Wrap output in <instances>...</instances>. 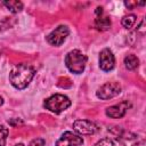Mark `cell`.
I'll return each mask as SVG.
<instances>
[{
  "instance_id": "1",
  "label": "cell",
  "mask_w": 146,
  "mask_h": 146,
  "mask_svg": "<svg viewBox=\"0 0 146 146\" xmlns=\"http://www.w3.org/2000/svg\"><path fill=\"white\" fill-rule=\"evenodd\" d=\"M34 68L30 64H17L9 73V81L16 89H25L34 76Z\"/></svg>"
},
{
  "instance_id": "2",
  "label": "cell",
  "mask_w": 146,
  "mask_h": 146,
  "mask_svg": "<svg viewBox=\"0 0 146 146\" xmlns=\"http://www.w3.org/2000/svg\"><path fill=\"white\" fill-rule=\"evenodd\" d=\"M65 64H66V67L72 73L80 74L84 71V67L87 64V56L78 49L71 50L70 52H67L65 57Z\"/></svg>"
},
{
  "instance_id": "3",
  "label": "cell",
  "mask_w": 146,
  "mask_h": 146,
  "mask_svg": "<svg viewBox=\"0 0 146 146\" xmlns=\"http://www.w3.org/2000/svg\"><path fill=\"white\" fill-rule=\"evenodd\" d=\"M70 106H71L70 98L67 96L60 95V94H55V95L50 96L49 98H47L44 102V107L55 114L62 113L63 111L67 110Z\"/></svg>"
},
{
  "instance_id": "4",
  "label": "cell",
  "mask_w": 146,
  "mask_h": 146,
  "mask_svg": "<svg viewBox=\"0 0 146 146\" xmlns=\"http://www.w3.org/2000/svg\"><path fill=\"white\" fill-rule=\"evenodd\" d=\"M122 88L121 84L117 82H106L105 84H103L100 88L97 89L96 91V96L100 99H111L115 96H117L121 92Z\"/></svg>"
},
{
  "instance_id": "5",
  "label": "cell",
  "mask_w": 146,
  "mask_h": 146,
  "mask_svg": "<svg viewBox=\"0 0 146 146\" xmlns=\"http://www.w3.org/2000/svg\"><path fill=\"white\" fill-rule=\"evenodd\" d=\"M68 33H70V30H68V27H67L66 25H59V26H57L51 33L48 34L47 41H48L51 46L58 47V46H60V44L65 41V39L67 38Z\"/></svg>"
},
{
  "instance_id": "6",
  "label": "cell",
  "mask_w": 146,
  "mask_h": 146,
  "mask_svg": "<svg viewBox=\"0 0 146 146\" xmlns=\"http://www.w3.org/2000/svg\"><path fill=\"white\" fill-rule=\"evenodd\" d=\"M73 129L79 135H94L97 132L98 127L89 120H76L73 122Z\"/></svg>"
},
{
  "instance_id": "7",
  "label": "cell",
  "mask_w": 146,
  "mask_h": 146,
  "mask_svg": "<svg viewBox=\"0 0 146 146\" xmlns=\"http://www.w3.org/2000/svg\"><path fill=\"white\" fill-rule=\"evenodd\" d=\"M83 144L82 137L71 131H65L56 141V146H80Z\"/></svg>"
},
{
  "instance_id": "8",
  "label": "cell",
  "mask_w": 146,
  "mask_h": 146,
  "mask_svg": "<svg viewBox=\"0 0 146 146\" xmlns=\"http://www.w3.org/2000/svg\"><path fill=\"white\" fill-rule=\"evenodd\" d=\"M114 65H115V58H114L113 52L108 48L103 49L99 54V67H100V70L107 72V71H111L114 67Z\"/></svg>"
},
{
  "instance_id": "9",
  "label": "cell",
  "mask_w": 146,
  "mask_h": 146,
  "mask_svg": "<svg viewBox=\"0 0 146 146\" xmlns=\"http://www.w3.org/2000/svg\"><path fill=\"white\" fill-rule=\"evenodd\" d=\"M129 107H130V103L127 100H123L116 105L107 107L106 108V115L112 117V119H120L127 113Z\"/></svg>"
},
{
  "instance_id": "10",
  "label": "cell",
  "mask_w": 146,
  "mask_h": 146,
  "mask_svg": "<svg viewBox=\"0 0 146 146\" xmlns=\"http://www.w3.org/2000/svg\"><path fill=\"white\" fill-rule=\"evenodd\" d=\"M95 26L97 27V30H100V31H105V30H108L110 26H111V19L110 17L107 16H97L96 19H95Z\"/></svg>"
},
{
  "instance_id": "11",
  "label": "cell",
  "mask_w": 146,
  "mask_h": 146,
  "mask_svg": "<svg viewBox=\"0 0 146 146\" xmlns=\"http://www.w3.org/2000/svg\"><path fill=\"white\" fill-rule=\"evenodd\" d=\"M94 146H125L121 140L116 138H103L99 141H97Z\"/></svg>"
},
{
  "instance_id": "12",
  "label": "cell",
  "mask_w": 146,
  "mask_h": 146,
  "mask_svg": "<svg viewBox=\"0 0 146 146\" xmlns=\"http://www.w3.org/2000/svg\"><path fill=\"white\" fill-rule=\"evenodd\" d=\"M3 6H6L8 8V10H10L11 13L16 14V13H19L22 9H23V3L21 1H17V0H9V1H3L2 2Z\"/></svg>"
},
{
  "instance_id": "13",
  "label": "cell",
  "mask_w": 146,
  "mask_h": 146,
  "mask_svg": "<svg viewBox=\"0 0 146 146\" xmlns=\"http://www.w3.org/2000/svg\"><path fill=\"white\" fill-rule=\"evenodd\" d=\"M124 65H125V67H127L128 70L132 71V70H135V68L138 67V65H139V59H138L135 55H128V56L124 58Z\"/></svg>"
},
{
  "instance_id": "14",
  "label": "cell",
  "mask_w": 146,
  "mask_h": 146,
  "mask_svg": "<svg viewBox=\"0 0 146 146\" xmlns=\"http://www.w3.org/2000/svg\"><path fill=\"white\" fill-rule=\"evenodd\" d=\"M136 22H137V16L133 15V14H130V15L124 16L122 18V21H121L123 27H125V29H131L136 24Z\"/></svg>"
},
{
  "instance_id": "15",
  "label": "cell",
  "mask_w": 146,
  "mask_h": 146,
  "mask_svg": "<svg viewBox=\"0 0 146 146\" xmlns=\"http://www.w3.org/2000/svg\"><path fill=\"white\" fill-rule=\"evenodd\" d=\"M7 136H8V129L5 125L0 124V146H5L6 145Z\"/></svg>"
},
{
  "instance_id": "16",
  "label": "cell",
  "mask_w": 146,
  "mask_h": 146,
  "mask_svg": "<svg viewBox=\"0 0 146 146\" xmlns=\"http://www.w3.org/2000/svg\"><path fill=\"white\" fill-rule=\"evenodd\" d=\"M46 141L42 138H35L30 143V146H44Z\"/></svg>"
},
{
  "instance_id": "17",
  "label": "cell",
  "mask_w": 146,
  "mask_h": 146,
  "mask_svg": "<svg viewBox=\"0 0 146 146\" xmlns=\"http://www.w3.org/2000/svg\"><path fill=\"white\" fill-rule=\"evenodd\" d=\"M2 104H3V98H2L1 96H0V106H1Z\"/></svg>"
},
{
  "instance_id": "18",
  "label": "cell",
  "mask_w": 146,
  "mask_h": 146,
  "mask_svg": "<svg viewBox=\"0 0 146 146\" xmlns=\"http://www.w3.org/2000/svg\"><path fill=\"white\" fill-rule=\"evenodd\" d=\"M15 146H24L23 144H17V145H15Z\"/></svg>"
},
{
  "instance_id": "19",
  "label": "cell",
  "mask_w": 146,
  "mask_h": 146,
  "mask_svg": "<svg viewBox=\"0 0 146 146\" xmlns=\"http://www.w3.org/2000/svg\"><path fill=\"white\" fill-rule=\"evenodd\" d=\"M132 146H137V145H136V144H135V145H132Z\"/></svg>"
}]
</instances>
